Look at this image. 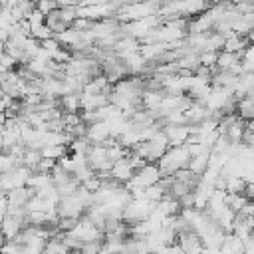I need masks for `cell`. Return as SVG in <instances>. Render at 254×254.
Wrapping results in <instances>:
<instances>
[{"label":"cell","mask_w":254,"mask_h":254,"mask_svg":"<svg viewBox=\"0 0 254 254\" xmlns=\"http://www.w3.org/2000/svg\"><path fill=\"white\" fill-rule=\"evenodd\" d=\"M189 159H190V155H189L187 147L185 145H177V147H169L165 151V155L157 161V167H159V171H161L163 177H171L179 169L187 167Z\"/></svg>","instance_id":"cell-1"},{"label":"cell","mask_w":254,"mask_h":254,"mask_svg":"<svg viewBox=\"0 0 254 254\" xmlns=\"http://www.w3.org/2000/svg\"><path fill=\"white\" fill-rule=\"evenodd\" d=\"M161 171H159V167H157V163H145L141 169H137L135 173H133V177L125 183V189L129 190V192H133V190H137V189H147V187H151V185H157L159 181H161Z\"/></svg>","instance_id":"cell-2"},{"label":"cell","mask_w":254,"mask_h":254,"mask_svg":"<svg viewBox=\"0 0 254 254\" xmlns=\"http://www.w3.org/2000/svg\"><path fill=\"white\" fill-rule=\"evenodd\" d=\"M155 208V202L147 200V198H131L127 202V206L123 208V214H121V220L127 222V224H135V222H141L145 220Z\"/></svg>","instance_id":"cell-3"},{"label":"cell","mask_w":254,"mask_h":254,"mask_svg":"<svg viewBox=\"0 0 254 254\" xmlns=\"http://www.w3.org/2000/svg\"><path fill=\"white\" fill-rule=\"evenodd\" d=\"M58 216H73V218H79L83 212H85V206L81 204V200L77 198V194H65V196H60L58 204Z\"/></svg>","instance_id":"cell-4"},{"label":"cell","mask_w":254,"mask_h":254,"mask_svg":"<svg viewBox=\"0 0 254 254\" xmlns=\"http://www.w3.org/2000/svg\"><path fill=\"white\" fill-rule=\"evenodd\" d=\"M177 244L183 248L185 254H202L204 244L200 240V236L192 230H183L177 234Z\"/></svg>","instance_id":"cell-5"},{"label":"cell","mask_w":254,"mask_h":254,"mask_svg":"<svg viewBox=\"0 0 254 254\" xmlns=\"http://www.w3.org/2000/svg\"><path fill=\"white\" fill-rule=\"evenodd\" d=\"M216 69L220 71H232L236 75H240L244 69L240 65V54H232V52H218V60H216Z\"/></svg>","instance_id":"cell-6"},{"label":"cell","mask_w":254,"mask_h":254,"mask_svg":"<svg viewBox=\"0 0 254 254\" xmlns=\"http://www.w3.org/2000/svg\"><path fill=\"white\" fill-rule=\"evenodd\" d=\"M163 133L167 135L171 147L185 145L190 137V125H163Z\"/></svg>","instance_id":"cell-7"},{"label":"cell","mask_w":254,"mask_h":254,"mask_svg":"<svg viewBox=\"0 0 254 254\" xmlns=\"http://www.w3.org/2000/svg\"><path fill=\"white\" fill-rule=\"evenodd\" d=\"M32 196H34V190L30 187H16L6 192L8 208H26V204Z\"/></svg>","instance_id":"cell-8"},{"label":"cell","mask_w":254,"mask_h":254,"mask_svg":"<svg viewBox=\"0 0 254 254\" xmlns=\"http://www.w3.org/2000/svg\"><path fill=\"white\" fill-rule=\"evenodd\" d=\"M129 155V153H127ZM133 173H135V169H133V165L129 163V159L127 157H123V159H117L113 165H111V179H115L117 183H121V185H125L131 177H133Z\"/></svg>","instance_id":"cell-9"},{"label":"cell","mask_w":254,"mask_h":254,"mask_svg":"<svg viewBox=\"0 0 254 254\" xmlns=\"http://www.w3.org/2000/svg\"><path fill=\"white\" fill-rule=\"evenodd\" d=\"M85 137L91 141V143H105L111 139V133H109V125L107 121H95L91 125H87L85 129Z\"/></svg>","instance_id":"cell-10"},{"label":"cell","mask_w":254,"mask_h":254,"mask_svg":"<svg viewBox=\"0 0 254 254\" xmlns=\"http://www.w3.org/2000/svg\"><path fill=\"white\" fill-rule=\"evenodd\" d=\"M210 151H212V149L202 151V153H198V155L190 157V159H189V163H187V169H189L190 173H194L196 177H200V175L208 169V157H210Z\"/></svg>","instance_id":"cell-11"},{"label":"cell","mask_w":254,"mask_h":254,"mask_svg":"<svg viewBox=\"0 0 254 254\" xmlns=\"http://www.w3.org/2000/svg\"><path fill=\"white\" fill-rule=\"evenodd\" d=\"M46 26H48L54 34H60V32H64L65 28H69V24L65 22V18H64V14H62L60 8H56V10H52L50 14H46Z\"/></svg>","instance_id":"cell-12"},{"label":"cell","mask_w":254,"mask_h":254,"mask_svg":"<svg viewBox=\"0 0 254 254\" xmlns=\"http://www.w3.org/2000/svg\"><path fill=\"white\" fill-rule=\"evenodd\" d=\"M236 115L244 121L254 119V97L244 95V97L236 99Z\"/></svg>","instance_id":"cell-13"},{"label":"cell","mask_w":254,"mask_h":254,"mask_svg":"<svg viewBox=\"0 0 254 254\" xmlns=\"http://www.w3.org/2000/svg\"><path fill=\"white\" fill-rule=\"evenodd\" d=\"M250 44V40L246 38V36H238V34H232L230 38H226L224 40V46H222V50L224 52H232V54H240L246 46Z\"/></svg>","instance_id":"cell-14"},{"label":"cell","mask_w":254,"mask_h":254,"mask_svg":"<svg viewBox=\"0 0 254 254\" xmlns=\"http://www.w3.org/2000/svg\"><path fill=\"white\" fill-rule=\"evenodd\" d=\"M67 252H69V248L64 244L62 232H58L56 236H52V238L46 242L44 250H42V254H67Z\"/></svg>","instance_id":"cell-15"},{"label":"cell","mask_w":254,"mask_h":254,"mask_svg":"<svg viewBox=\"0 0 254 254\" xmlns=\"http://www.w3.org/2000/svg\"><path fill=\"white\" fill-rule=\"evenodd\" d=\"M60 109L64 113H77L79 111V93H64L60 97Z\"/></svg>","instance_id":"cell-16"},{"label":"cell","mask_w":254,"mask_h":254,"mask_svg":"<svg viewBox=\"0 0 254 254\" xmlns=\"http://www.w3.org/2000/svg\"><path fill=\"white\" fill-rule=\"evenodd\" d=\"M40 159H42L40 149L26 147V151H24V155H22V165H24V167H28V169L34 173V171H36V167H38V163H40Z\"/></svg>","instance_id":"cell-17"},{"label":"cell","mask_w":254,"mask_h":254,"mask_svg":"<svg viewBox=\"0 0 254 254\" xmlns=\"http://www.w3.org/2000/svg\"><path fill=\"white\" fill-rule=\"evenodd\" d=\"M246 187V181L242 175H224V190L226 192H242Z\"/></svg>","instance_id":"cell-18"},{"label":"cell","mask_w":254,"mask_h":254,"mask_svg":"<svg viewBox=\"0 0 254 254\" xmlns=\"http://www.w3.org/2000/svg\"><path fill=\"white\" fill-rule=\"evenodd\" d=\"M240 65L244 71H254V42H250L240 52Z\"/></svg>","instance_id":"cell-19"},{"label":"cell","mask_w":254,"mask_h":254,"mask_svg":"<svg viewBox=\"0 0 254 254\" xmlns=\"http://www.w3.org/2000/svg\"><path fill=\"white\" fill-rule=\"evenodd\" d=\"M40 153H42V157H46V159L58 161V159H62V157L67 153V147H65V145H44V147L40 149Z\"/></svg>","instance_id":"cell-20"},{"label":"cell","mask_w":254,"mask_h":254,"mask_svg":"<svg viewBox=\"0 0 254 254\" xmlns=\"http://www.w3.org/2000/svg\"><path fill=\"white\" fill-rule=\"evenodd\" d=\"M167 192H165V189L157 183V185H151V187H147L145 190H143V198H147V200H151V202H159L163 196H165Z\"/></svg>","instance_id":"cell-21"},{"label":"cell","mask_w":254,"mask_h":254,"mask_svg":"<svg viewBox=\"0 0 254 254\" xmlns=\"http://www.w3.org/2000/svg\"><path fill=\"white\" fill-rule=\"evenodd\" d=\"M101 181H103V179H101L99 175H95V173H93V175H89L87 179H83L79 185H81L83 189H87L89 192H95V190L101 187Z\"/></svg>","instance_id":"cell-22"},{"label":"cell","mask_w":254,"mask_h":254,"mask_svg":"<svg viewBox=\"0 0 254 254\" xmlns=\"http://www.w3.org/2000/svg\"><path fill=\"white\" fill-rule=\"evenodd\" d=\"M101 240H89V242H81L79 246V254H99L101 250Z\"/></svg>","instance_id":"cell-23"},{"label":"cell","mask_w":254,"mask_h":254,"mask_svg":"<svg viewBox=\"0 0 254 254\" xmlns=\"http://www.w3.org/2000/svg\"><path fill=\"white\" fill-rule=\"evenodd\" d=\"M16 165H20L12 155H8V153H2L0 151V173H6V171H10L12 167H16Z\"/></svg>","instance_id":"cell-24"},{"label":"cell","mask_w":254,"mask_h":254,"mask_svg":"<svg viewBox=\"0 0 254 254\" xmlns=\"http://www.w3.org/2000/svg\"><path fill=\"white\" fill-rule=\"evenodd\" d=\"M56 165H58V161L42 157V159H40V163H38V167H36V171H38V173H52V169H54Z\"/></svg>","instance_id":"cell-25"},{"label":"cell","mask_w":254,"mask_h":254,"mask_svg":"<svg viewBox=\"0 0 254 254\" xmlns=\"http://www.w3.org/2000/svg\"><path fill=\"white\" fill-rule=\"evenodd\" d=\"M6 119H8V117H6V113H2V111H0V129L4 127V123H6Z\"/></svg>","instance_id":"cell-26"},{"label":"cell","mask_w":254,"mask_h":254,"mask_svg":"<svg viewBox=\"0 0 254 254\" xmlns=\"http://www.w3.org/2000/svg\"><path fill=\"white\" fill-rule=\"evenodd\" d=\"M67 254H79V250H69Z\"/></svg>","instance_id":"cell-27"},{"label":"cell","mask_w":254,"mask_h":254,"mask_svg":"<svg viewBox=\"0 0 254 254\" xmlns=\"http://www.w3.org/2000/svg\"><path fill=\"white\" fill-rule=\"evenodd\" d=\"M2 218H4V214H2V212H0V222H2Z\"/></svg>","instance_id":"cell-28"}]
</instances>
